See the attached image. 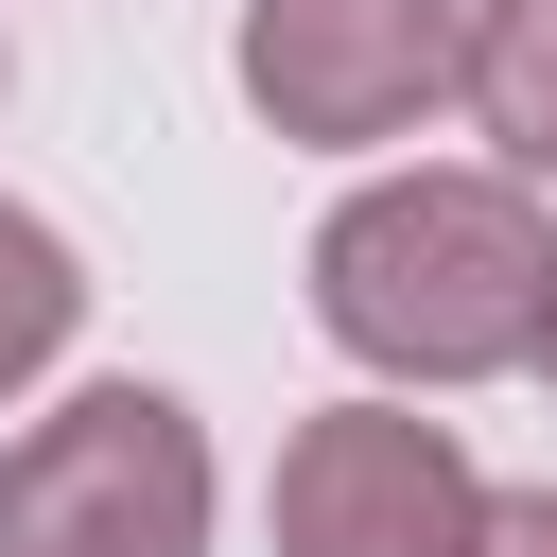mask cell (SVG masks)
Returning <instances> with one entry per match:
<instances>
[{"label": "cell", "instance_id": "cell-1", "mask_svg": "<svg viewBox=\"0 0 557 557\" xmlns=\"http://www.w3.org/2000/svg\"><path fill=\"white\" fill-rule=\"evenodd\" d=\"M540 296H557V226L522 174H383L313 226V313L348 366L383 383H487L540 348Z\"/></svg>", "mask_w": 557, "mask_h": 557}, {"label": "cell", "instance_id": "cell-2", "mask_svg": "<svg viewBox=\"0 0 557 557\" xmlns=\"http://www.w3.org/2000/svg\"><path fill=\"white\" fill-rule=\"evenodd\" d=\"M0 557H209V435L157 383H87L0 435Z\"/></svg>", "mask_w": 557, "mask_h": 557}, {"label": "cell", "instance_id": "cell-3", "mask_svg": "<svg viewBox=\"0 0 557 557\" xmlns=\"http://www.w3.org/2000/svg\"><path fill=\"white\" fill-rule=\"evenodd\" d=\"M453 0H244V104L313 157H366L453 104Z\"/></svg>", "mask_w": 557, "mask_h": 557}, {"label": "cell", "instance_id": "cell-4", "mask_svg": "<svg viewBox=\"0 0 557 557\" xmlns=\"http://www.w3.org/2000/svg\"><path fill=\"white\" fill-rule=\"evenodd\" d=\"M470 522H487V487H470L453 418H418V400H331L278 453V557H470Z\"/></svg>", "mask_w": 557, "mask_h": 557}, {"label": "cell", "instance_id": "cell-5", "mask_svg": "<svg viewBox=\"0 0 557 557\" xmlns=\"http://www.w3.org/2000/svg\"><path fill=\"white\" fill-rule=\"evenodd\" d=\"M453 87H470V122L505 139V174H557V0H470Z\"/></svg>", "mask_w": 557, "mask_h": 557}, {"label": "cell", "instance_id": "cell-6", "mask_svg": "<svg viewBox=\"0 0 557 557\" xmlns=\"http://www.w3.org/2000/svg\"><path fill=\"white\" fill-rule=\"evenodd\" d=\"M70 331H87V261H70V226H35V209L0 191V400H17Z\"/></svg>", "mask_w": 557, "mask_h": 557}, {"label": "cell", "instance_id": "cell-7", "mask_svg": "<svg viewBox=\"0 0 557 557\" xmlns=\"http://www.w3.org/2000/svg\"><path fill=\"white\" fill-rule=\"evenodd\" d=\"M470 557H557V487H487V522H470Z\"/></svg>", "mask_w": 557, "mask_h": 557}, {"label": "cell", "instance_id": "cell-8", "mask_svg": "<svg viewBox=\"0 0 557 557\" xmlns=\"http://www.w3.org/2000/svg\"><path fill=\"white\" fill-rule=\"evenodd\" d=\"M522 366H540V383H557V296H540V348H522Z\"/></svg>", "mask_w": 557, "mask_h": 557}]
</instances>
